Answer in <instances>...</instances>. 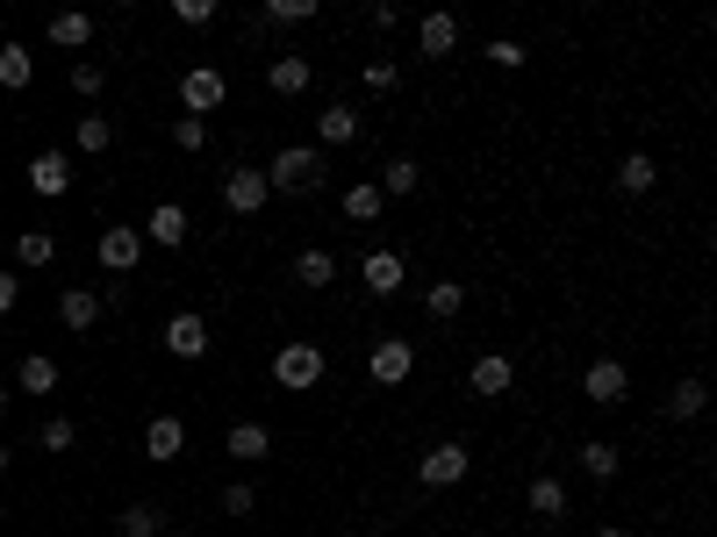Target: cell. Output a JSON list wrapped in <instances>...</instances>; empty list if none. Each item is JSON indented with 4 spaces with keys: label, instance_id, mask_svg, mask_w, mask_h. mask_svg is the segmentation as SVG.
<instances>
[{
    "label": "cell",
    "instance_id": "cell-1",
    "mask_svg": "<svg viewBox=\"0 0 717 537\" xmlns=\"http://www.w3.org/2000/svg\"><path fill=\"white\" fill-rule=\"evenodd\" d=\"M258 173H266L273 194H309L316 179H324V151L316 144H287V151H273V165H258Z\"/></svg>",
    "mask_w": 717,
    "mask_h": 537
},
{
    "label": "cell",
    "instance_id": "cell-2",
    "mask_svg": "<svg viewBox=\"0 0 717 537\" xmlns=\"http://www.w3.org/2000/svg\"><path fill=\"white\" fill-rule=\"evenodd\" d=\"M273 380H280L287 394H309L316 380H324V344H280L273 351Z\"/></svg>",
    "mask_w": 717,
    "mask_h": 537
},
{
    "label": "cell",
    "instance_id": "cell-3",
    "mask_svg": "<svg viewBox=\"0 0 717 537\" xmlns=\"http://www.w3.org/2000/svg\"><path fill=\"white\" fill-rule=\"evenodd\" d=\"M180 101H187V115L208 122L223 101H231V80H223L216 65H187V72H180Z\"/></svg>",
    "mask_w": 717,
    "mask_h": 537
},
{
    "label": "cell",
    "instance_id": "cell-4",
    "mask_svg": "<svg viewBox=\"0 0 717 537\" xmlns=\"http://www.w3.org/2000/svg\"><path fill=\"white\" fill-rule=\"evenodd\" d=\"M467 466H474V452L445 437V444H431V452L417 458V481H423V487H460V481H467Z\"/></svg>",
    "mask_w": 717,
    "mask_h": 537
},
{
    "label": "cell",
    "instance_id": "cell-5",
    "mask_svg": "<svg viewBox=\"0 0 717 537\" xmlns=\"http://www.w3.org/2000/svg\"><path fill=\"white\" fill-rule=\"evenodd\" d=\"M366 373H373L380 388H402V380L417 373V344H409V337H380V344L366 351Z\"/></svg>",
    "mask_w": 717,
    "mask_h": 537
},
{
    "label": "cell",
    "instance_id": "cell-6",
    "mask_svg": "<svg viewBox=\"0 0 717 537\" xmlns=\"http://www.w3.org/2000/svg\"><path fill=\"white\" fill-rule=\"evenodd\" d=\"M467 388H474L481 402H502V394L516 388V359L510 351H481V359L467 365Z\"/></svg>",
    "mask_w": 717,
    "mask_h": 537
},
{
    "label": "cell",
    "instance_id": "cell-7",
    "mask_svg": "<svg viewBox=\"0 0 717 537\" xmlns=\"http://www.w3.org/2000/svg\"><path fill=\"white\" fill-rule=\"evenodd\" d=\"M582 394H588V402H596V409H617L624 394H632V373H624L617 359H596V365H588V373H582Z\"/></svg>",
    "mask_w": 717,
    "mask_h": 537
},
{
    "label": "cell",
    "instance_id": "cell-8",
    "mask_svg": "<svg viewBox=\"0 0 717 537\" xmlns=\"http://www.w3.org/2000/svg\"><path fill=\"white\" fill-rule=\"evenodd\" d=\"M223 202H231V215H258L273 202V187H266V173L258 165H237L231 179H223Z\"/></svg>",
    "mask_w": 717,
    "mask_h": 537
},
{
    "label": "cell",
    "instance_id": "cell-9",
    "mask_svg": "<svg viewBox=\"0 0 717 537\" xmlns=\"http://www.w3.org/2000/svg\"><path fill=\"white\" fill-rule=\"evenodd\" d=\"M359 280H366V295H380V301H395V295H402V280H409V266H402V251H366V266H359Z\"/></svg>",
    "mask_w": 717,
    "mask_h": 537
},
{
    "label": "cell",
    "instance_id": "cell-10",
    "mask_svg": "<svg viewBox=\"0 0 717 537\" xmlns=\"http://www.w3.org/2000/svg\"><path fill=\"white\" fill-rule=\"evenodd\" d=\"M165 351H173V359H208V316H173L165 322Z\"/></svg>",
    "mask_w": 717,
    "mask_h": 537
},
{
    "label": "cell",
    "instance_id": "cell-11",
    "mask_svg": "<svg viewBox=\"0 0 717 537\" xmlns=\"http://www.w3.org/2000/svg\"><path fill=\"white\" fill-rule=\"evenodd\" d=\"M417 51L423 58H452V51H460V14H445V8L423 14V22H417Z\"/></svg>",
    "mask_w": 717,
    "mask_h": 537
},
{
    "label": "cell",
    "instance_id": "cell-12",
    "mask_svg": "<svg viewBox=\"0 0 717 537\" xmlns=\"http://www.w3.org/2000/svg\"><path fill=\"white\" fill-rule=\"evenodd\" d=\"M309 80H316V65H309V58H295V51H287V58H266V86H273L280 101L309 94Z\"/></svg>",
    "mask_w": 717,
    "mask_h": 537
},
{
    "label": "cell",
    "instance_id": "cell-13",
    "mask_svg": "<svg viewBox=\"0 0 717 537\" xmlns=\"http://www.w3.org/2000/svg\"><path fill=\"white\" fill-rule=\"evenodd\" d=\"M29 187H37L43 202H58V194L72 187V158L65 151H37V158H29Z\"/></svg>",
    "mask_w": 717,
    "mask_h": 537
},
{
    "label": "cell",
    "instance_id": "cell-14",
    "mask_svg": "<svg viewBox=\"0 0 717 537\" xmlns=\"http://www.w3.org/2000/svg\"><path fill=\"white\" fill-rule=\"evenodd\" d=\"M136 258H144V229H101V266L109 272H136Z\"/></svg>",
    "mask_w": 717,
    "mask_h": 537
},
{
    "label": "cell",
    "instance_id": "cell-15",
    "mask_svg": "<svg viewBox=\"0 0 717 537\" xmlns=\"http://www.w3.org/2000/svg\"><path fill=\"white\" fill-rule=\"evenodd\" d=\"M180 452H187V423H180V416H151L144 423V458H158V466H165V458H180Z\"/></svg>",
    "mask_w": 717,
    "mask_h": 537
},
{
    "label": "cell",
    "instance_id": "cell-16",
    "mask_svg": "<svg viewBox=\"0 0 717 537\" xmlns=\"http://www.w3.org/2000/svg\"><path fill=\"white\" fill-rule=\"evenodd\" d=\"M316 144L324 151H345V144H359V107H324V115H316Z\"/></svg>",
    "mask_w": 717,
    "mask_h": 537
},
{
    "label": "cell",
    "instance_id": "cell-17",
    "mask_svg": "<svg viewBox=\"0 0 717 537\" xmlns=\"http://www.w3.org/2000/svg\"><path fill=\"white\" fill-rule=\"evenodd\" d=\"M14 388L37 394V402H43V394H58V359H51V351H29V359L14 365Z\"/></svg>",
    "mask_w": 717,
    "mask_h": 537
},
{
    "label": "cell",
    "instance_id": "cell-18",
    "mask_svg": "<svg viewBox=\"0 0 717 537\" xmlns=\"http://www.w3.org/2000/svg\"><path fill=\"white\" fill-rule=\"evenodd\" d=\"M144 244H165V251H173V244H187V208H180V202H158V208H151V223H144Z\"/></svg>",
    "mask_w": 717,
    "mask_h": 537
},
{
    "label": "cell",
    "instance_id": "cell-19",
    "mask_svg": "<svg viewBox=\"0 0 717 537\" xmlns=\"http://www.w3.org/2000/svg\"><path fill=\"white\" fill-rule=\"evenodd\" d=\"M58 316H65V330H94V322H101V295H94V287H65Z\"/></svg>",
    "mask_w": 717,
    "mask_h": 537
},
{
    "label": "cell",
    "instance_id": "cell-20",
    "mask_svg": "<svg viewBox=\"0 0 717 537\" xmlns=\"http://www.w3.org/2000/svg\"><path fill=\"white\" fill-rule=\"evenodd\" d=\"M29 80H37V58H29V43H0V86H8V94H22Z\"/></svg>",
    "mask_w": 717,
    "mask_h": 537
},
{
    "label": "cell",
    "instance_id": "cell-21",
    "mask_svg": "<svg viewBox=\"0 0 717 537\" xmlns=\"http://www.w3.org/2000/svg\"><path fill=\"white\" fill-rule=\"evenodd\" d=\"M531 516H539V524H560V516H567V487H560L553 473L531 481Z\"/></svg>",
    "mask_w": 717,
    "mask_h": 537
},
{
    "label": "cell",
    "instance_id": "cell-22",
    "mask_svg": "<svg viewBox=\"0 0 717 537\" xmlns=\"http://www.w3.org/2000/svg\"><path fill=\"white\" fill-rule=\"evenodd\" d=\"M223 452H231V458H266V452H273V430H266V423H231Z\"/></svg>",
    "mask_w": 717,
    "mask_h": 537
},
{
    "label": "cell",
    "instance_id": "cell-23",
    "mask_svg": "<svg viewBox=\"0 0 717 537\" xmlns=\"http://www.w3.org/2000/svg\"><path fill=\"white\" fill-rule=\"evenodd\" d=\"M295 280H301V287H330V280H338V251H324V244H309V251L295 258Z\"/></svg>",
    "mask_w": 717,
    "mask_h": 537
},
{
    "label": "cell",
    "instance_id": "cell-24",
    "mask_svg": "<svg viewBox=\"0 0 717 537\" xmlns=\"http://www.w3.org/2000/svg\"><path fill=\"white\" fill-rule=\"evenodd\" d=\"M617 466H624V458H617V444H610V437H588L582 444V473H588V481H617Z\"/></svg>",
    "mask_w": 717,
    "mask_h": 537
},
{
    "label": "cell",
    "instance_id": "cell-25",
    "mask_svg": "<svg viewBox=\"0 0 717 537\" xmlns=\"http://www.w3.org/2000/svg\"><path fill=\"white\" fill-rule=\"evenodd\" d=\"M704 402H710L704 380H675V388H667V416H675V423H696V416H704Z\"/></svg>",
    "mask_w": 717,
    "mask_h": 537
},
{
    "label": "cell",
    "instance_id": "cell-26",
    "mask_svg": "<svg viewBox=\"0 0 717 537\" xmlns=\"http://www.w3.org/2000/svg\"><path fill=\"white\" fill-rule=\"evenodd\" d=\"M417 179H423V165H417V158H388V165H380V179H373V187L402 202V194H417Z\"/></svg>",
    "mask_w": 717,
    "mask_h": 537
},
{
    "label": "cell",
    "instance_id": "cell-27",
    "mask_svg": "<svg viewBox=\"0 0 717 537\" xmlns=\"http://www.w3.org/2000/svg\"><path fill=\"white\" fill-rule=\"evenodd\" d=\"M460 309H467V287L460 280H438L431 295H423V316H431V322H452Z\"/></svg>",
    "mask_w": 717,
    "mask_h": 537
},
{
    "label": "cell",
    "instance_id": "cell-28",
    "mask_svg": "<svg viewBox=\"0 0 717 537\" xmlns=\"http://www.w3.org/2000/svg\"><path fill=\"white\" fill-rule=\"evenodd\" d=\"M380 208H388V194H380L373 179H359V187H345V215H352V223H380Z\"/></svg>",
    "mask_w": 717,
    "mask_h": 537
},
{
    "label": "cell",
    "instance_id": "cell-29",
    "mask_svg": "<svg viewBox=\"0 0 717 537\" xmlns=\"http://www.w3.org/2000/svg\"><path fill=\"white\" fill-rule=\"evenodd\" d=\"M51 43H58V51H86V43H94V14H58Z\"/></svg>",
    "mask_w": 717,
    "mask_h": 537
},
{
    "label": "cell",
    "instance_id": "cell-30",
    "mask_svg": "<svg viewBox=\"0 0 717 537\" xmlns=\"http://www.w3.org/2000/svg\"><path fill=\"white\" fill-rule=\"evenodd\" d=\"M14 258H22V266H51V258H58V237H51V229H22V237H14Z\"/></svg>",
    "mask_w": 717,
    "mask_h": 537
},
{
    "label": "cell",
    "instance_id": "cell-31",
    "mask_svg": "<svg viewBox=\"0 0 717 537\" xmlns=\"http://www.w3.org/2000/svg\"><path fill=\"white\" fill-rule=\"evenodd\" d=\"M653 179H660V165H653L646 151H632V158L617 165V187H624V194H653Z\"/></svg>",
    "mask_w": 717,
    "mask_h": 537
},
{
    "label": "cell",
    "instance_id": "cell-32",
    "mask_svg": "<svg viewBox=\"0 0 717 537\" xmlns=\"http://www.w3.org/2000/svg\"><path fill=\"white\" fill-rule=\"evenodd\" d=\"M72 444H80V423L72 416H43L37 423V452H72Z\"/></svg>",
    "mask_w": 717,
    "mask_h": 537
},
{
    "label": "cell",
    "instance_id": "cell-33",
    "mask_svg": "<svg viewBox=\"0 0 717 537\" xmlns=\"http://www.w3.org/2000/svg\"><path fill=\"white\" fill-rule=\"evenodd\" d=\"M115 530H122V537H158L165 524H158V509H151V502H130V509L115 516Z\"/></svg>",
    "mask_w": 717,
    "mask_h": 537
},
{
    "label": "cell",
    "instance_id": "cell-34",
    "mask_svg": "<svg viewBox=\"0 0 717 537\" xmlns=\"http://www.w3.org/2000/svg\"><path fill=\"white\" fill-rule=\"evenodd\" d=\"M72 144H80V151H109V144H115L109 115H80V130H72Z\"/></svg>",
    "mask_w": 717,
    "mask_h": 537
},
{
    "label": "cell",
    "instance_id": "cell-35",
    "mask_svg": "<svg viewBox=\"0 0 717 537\" xmlns=\"http://www.w3.org/2000/svg\"><path fill=\"white\" fill-rule=\"evenodd\" d=\"M266 22H316V0H266Z\"/></svg>",
    "mask_w": 717,
    "mask_h": 537
},
{
    "label": "cell",
    "instance_id": "cell-36",
    "mask_svg": "<svg viewBox=\"0 0 717 537\" xmlns=\"http://www.w3.org/2000/svg\"><path fill=\"white\" fill-rule=\"evenodd\" d=\"M101 86H109V72H101L94 58H80V65H72V94H86V101H94Z\"/></svg>",
    "mask_w": 717,
    "mask_h": 537
},
{
    "label": "cell",
    "instance_id": "cell-37",
    "mask_svg": "<svg viewBox=\"0 0 717 537\" xmlns=\"http://www.w3.org/2000/svg\"><path fill=\"white\" fill-rule=\"evenodd\" d=\"M173 144H180V151H202V144H208V122H202V115H180V122H173Z\"/></svg>",
    "mask_w": 717,
    "mask_h": 537
},
{
    "label": "cell",
    "instance_id": "cell-38",
    "mask_svg": "<svg viewBox=\"0 0 717 537\" xmlns=\"http://www.w3.org/2000/svg\"><path fill=\"white\" fill-rule=\"evenodd\" d=\"M359 80L373 86V94H395V80H402V72H395V58H373V65H366Z\"/></svg>",
    "mask_w": 717,
    "mask_h": 537
},
{
    "label": "cell",
    "instance_id": "cell-39",
    "mask_svg": "<svg viewBox=\"0 0 717 537\" xmlns=\"http://www.w3.org/2000/svg\"><path fill=\"white\" fill-rule=\"evenodd\" d=\"M180 22H187V29H202V22H216V0H180Z\"/></svg>",
    "mask_w": 717,
    "mask_h": 537
},
{
    "label": "cell",
    "instance_id": "cell-40",
    "mask_svg": "<svg viewBox=\"0 0 717 537\" xmlns=\"http://www.w3.org/2000/svg\"><path fill=\"white\" fill-rule=\"evenodd\" d=\"M488 58H495V65H502V72H516V65H524V43H510V37H495V43H488Z\"/></svg>",
    "mask_w": 717,
    "mask_h": 537
},
{
    "label": "cell",
    "instance_id": "cell-41",
    "mask_svg": "<svg viewBox=\"0 0 717 537\" xmlns=\"http://www.w3.org/2000/svg\"><path fill=\"white\" fill-rule=\"evenodd\" d=\"M223 509H231V516H252V509H258V495L237 481V487H223Z\"/></svg>",
    "mask_w": 717,
    "mask_h": 537
},
{
    "label": "cell",
    "instance_id": "cell-42",
    "mask_svg": "<svg viewBox=\"0 0 717 537\" xmlns=\"http://www.w3.org/2000/svg\"><path fill=\"white\" fill-rule=\"evenodd\" d=\"M14 301H22V280H14V272H0V316H8Z\"/></svg>",
    "mask_w": 717,
    "mask_h": 537
},
{
    "label": "cell",
    "instance_id": "cell-43",
    "mask_svg": "<svg viewBox=\"0 0 717 537\" xmlns=\"http://www.w3.org/2000/svg\"><path fill=\"white\" fill-rule=\"evenodd\" d=\"M588 537H624V530H617V524H603V530H588Z\"/></svg>",
    "mask_w": 717,
    "mask_h": 537
},
{
    "label": "cell",
    "instance_id": "cell-44",
    "mask_svg": "<svg viewBox=\"0 0 717 537\" xmlns=\"http://www.w3.org/2000/svg\"><path fill=\"white\" fill-rule=\"evenodd\" d=\"M0 466H14V458H8V437H0Z\"/></svg>",
    "mask_w": 717,
    "mask_h": 537
},
{
    "label": "cell",
    "instance_id": "cell-45",
    "mask_svg": "<svg viewBox=\"0 0 717 537\" xmlns=\"http://www.w3.org/2000/svg\"><path fill=\"white\" fill-rule=\"evenodd\" d=\"M158 537H173V530H158Z\"/></svg>",
    "mask_w": 717,
    "mask_h": 537
}]
</instances>
